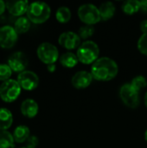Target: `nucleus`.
<instances>
[{
	"mask_svg": "<svg viewBox=\"0 0 147 148\" xmlns=\"http://www.w3.org/2000/svg\"><path fill=\"white\" fill-rule=\"evenodd\" d=\"M140 10L143 12L147 13V0L140 1Z\"/></svg>",
	"mask_w": 147,
	"mask_h": 148,
	"instance_id": "29",
	"label": "nucleus"
},
{
	"mask_svg": "<svg viewBox=\"0 0 147 148\" xmlns=\"http://www.w3.org/2000/svg\"><path fill=\"white\" fill-rule=\"evenodd\" d=\"M100 14H101V18L102 21H107L111 19L116 11V7L113 3L112 2H105L101 4L99 7Z\"/></svg>",
	"mask_w": 147,
	"mask_h": 148,
	"instance_id": "16",
	"label": "nucleus"
},
{
	"mask_svg": "<svg viewBox=\"0 0 147 148\" xmlns=\"http://www.w3.org/2000/svg\"><path fill=\"white\" fill-rule=\"evenodd\" d=\"M122 10L127 15H133L140 10V1L138 0H127L123 3Z\"/></svg>",
	"mask_w": 147,
	"mask_h": 148,
	"instance_id": "21",
	"label": "nucleus"
},
{
	"mask_svg": "<svg viewBox=\"0 0 147 148\" xmlns=\"http://www.w3.org/2000/svg\"><path fill=\"white\" fill-rule=\"evenodd\" d=\"M6 9L9 13L14 16H23V14L27 13L29 8V2L27 0H19V1H7Z\"/></svg>",
	"mask_w": 147,
	"mask_h": 148,
	"instance_id": "13",
	"label": "nucleus"
},
{
	"mask_svg": "<svg viewBox=\"0 0 147 148\" xmlns=\"http://www.w3.org/2000/svg\"><path fill=\"white\" fill-rule=\"evenodd\" d=\"M145 104H146V106L147 108V92L146 94L145 95Z\"/></svg>",
	"mask_w": 147,
	"mask_h": 148,
	"instance_id": "32",
	"label": "nucleus"
},
{
	"mask_svg": "<svg viewBox=\"0 0 147 148\" xmlns=\"http://www.w3.org/2000/svg\"><path fill=\"white\" fill-rule=\"evenodd\" d=\"M77 13L80 20L86 25L94 26V24L101 20L99 8L93 3H84L81 5Z\"/></svg>",
	"mask_w": 147,
	"mask_h": 148,
	"instance_id": "4",
	"label": "nucleus"
},
{
	"mask_svg": "<svg viewBox=\"0 0 147 148\" xmlns=\"http://www.w3.org/2000/svg\"><path fill=\"white\" fill-rule=\"evenodd\" d=\"M18 148H27L26 147H18Z\"/></svg>",
	"mask_w": 147,
	"mask_h": 148,
	"instance_id": "34",
	"label": "nucleus"
},
{
	"mask_svg": "<svg viewBox=\"0 0 147 148\" xmlns=\"http://www.w3.org/2000/svg\"><path fill=\"white\" fill-rule=\"evenodd\" d=\"M94 34V27L93 25H84L79 29L78 35L81 39H88Z\"/></svg>",
	"mask_w": 147,
	"mask_h": 148,
	"instance_id": "24",
	"label": "nucleus"
},
{
	"mask_svg": "<svg viewBox=\"0 0 147 148\" xmlns=\"http://www.w3.org/2000/svg\"><path fill=\"white\" fill-rule=\"evenodd\" d=\"M93 76L91 72H88L85 70L78 71L76 72L72 79H71V83L72 85L77 88V89H82L88 88L93 81Z\"/></svg>",
	"mask_w": 147,
	"mask_h": 148,
	"instance_id": "12",
	"label": "nucleus"
},
{
	"mask_svg": "<svg viewBox=\"0 0 147 148\" xmlns=\"http://www.w3.org/2000/svg\"><path fill=\"white\" fill-rule=\"evenodd\" d=\"M59 60L61 64L65 68H74L79 62L77 56L72 52H66L62 54Z\"/></svg>",
	"mask_w": 147,
	"mask_h": 148,
	"instance_id": "18",
	"label": "nucleus"
},
{
	"mask_svg": "<svg viewBox=\"0 0 147 148\" xmlns=\"http://www.w3.org/2000/svg\"><path fill=\"white\" fill-rule=\"evenodd\" d=\"M7 62L12 71L20 74L26 70L29 60L25 53L23 51H16L9 56Z\"/></svg>",
	"mask_w": 147,
	"mask_h": 148,
	"instance_id": "10",
	"label": "nucleus"
},
{
	"mask_svg": "<svg viewBox=\"0 0 147 148\" xmlns=\"http://www.w3.org/2000/svg\"><path fill=\"white\" fill-rule=\"evenodd\" d=\"M140 30L143 32V34H146L147 33V19L143 20L140 23Z\"/></svg>",
	"mask_w": 147,
	"mask_h": 148,
	"instance_id": "28",
	"label": "nucleus"
},
{
	"mask_svg": "<svg viewBox=\"0 0 147 148\" xmlns=\"http://www.w3.org/2000/svg\"><path fill=\"white\" fill-rule=\"evenodd\" d=\"M57 21L61 23H67L71 18V10L67 6H61L57 9L55 13Z\"/></svg>",
	"mask_w": 147,
	"mask_h": 148,
	"instance_id": "22",
	"label": "nucleus"
},
{
	"mask_svg": "<svg viewBox=\"0 0 147 148\" xmlns=\"http://www.w3.org/2000/svg\"><path fill=\"white\" fill-rule=\"evenodd\" d=\"M6 9V3L3 0H0V16L3 14Z\"/></svg>",
	"mask_w": 147,
	"mask_h": 148,
	"instance_id": "30",
	"label": "nucleus"
},
{
	"mask_svg": "<svg viewBox=\"0 0 147 148\" xmlns=\"http://www.w3.org/2000/svg\"><path fill=\"white\" fill-rule=\"evenodd\" d=\"M31 25V22L27 16H20L18 17L14 23V29L17 32V34H23L26 33Z\"/></svg>",
	"mask_w": 147,
	"mask_h": 148,
	"instance_id": "19",
	"label": "nucleus"
},
{
	"mask_svg": "<svg viewBox=\"0 0 147 148\" xmlns=\"http://www.w3.org/2000/svg\"><path fill=\"white\" fill-rule=\"evenodd\" d=\"M81 39L79 36L78 33H75L74 31H66L60 35L58 38V42L66 49L72 50L80 47V45L81 44Z\"/></svg>",
	"mask_w": 147,
	"mask_h": 148,
	"instance_id": "11",
	"label": "nucleus"
},
{
	"mask_svg": "<svg viewBox=\"0 0 147 148\" xmlns=\"http://www.w3.org/2000/svg\"><path fill=\"white\" fill-rule=\"evenodd\" d=\"M47 69L49 72H54L56 67H55V64H49V65H47Z\"/></svg>",
	"mask_w": 147,
	"mask_h": 148,
	"instance_id": "31",
	"label": "nucleus"
},
{
	"mask_svg": "<svg viewBox=\"0 0 147 148\" xmlns=\"http://www.w3.org/2000/svg\"><path fill=\"white\" fill-rule=\"evenodd\" d=\"M21 90L22 88L18 82L14 79H10L0 85V98L8 103L13 102L20 95Z\"/></svg>",
	"mask_w": 147,
	"mask_h": 148,
	"instance_id": "5",
	"label": "nucleus"
},
{
	"mask_svg": "<svg viewBox=\"0 0 147 148\" xmlns=\"http://www.w3.org/2000/svg\"><path fill=\"white\" fill-rule=\"evenodd\" d=\"M12 75V70L8 64L0 63V81L3 82L10 79Z\"/></svg>",
	"mask_w": 147,
	"mask_h": 148,
	"instance_id": "25",
	"label": "nucleus"
},
{
	"mask_svg": "<svg viewBox=\"0 0 147 148\" xmlns=\"http://www.w3.org/2000/svg\"><path fill=\"white\" fill-rule=\"evenodd\" d=\"M16 81L18 82L21 88L27 91L34 90L39 85L38 75L31 70H25L18 74Z\"/></svg>",
	"mask_w": 147,
	"mask_h": 148,
	"instance_id": "9",
	"label": "nucleus"
},
{
	"mask_svg": "<svg viewBox=\"0 0 147 148\" xmlns=\"http://www.w3.org/2000/svg\"><path fill=\"white\" fill-rule=\"evenodd\" d=\"M38 58L45 64H55L59 58V51L57 48L50 42H42L36 49Z\"/></svg>",
	"mask_w": 147,
	"mask_h": 148,
	"instance_id": "6",
	"label": "nucleus"
},
{
	"mask_svg": "<svg viewBox=\"0 0 147 148\" xmlns=\"http://www.w3.org/2000/svg\"><path fill=\"white\" fill-rule=\"evenodd\" d=\"M27 148H36L39 144V140L36 135H30L25 142Z\"/></svg>",
	"mask_w": 147,
	"mask_h": 148,
	"instance_id": "27",
	"label": "nucleus"
},
{
	"mask_svg": "<svg viewBox=\"0 0 147 148\" xmlns=\"http://www.w3.org/2000/svg\"><path fill=\"white\" fill-rule=\"evenodd\" d=\"M18 39V34L11 25L0 27V47L3 49H11L15 46Z\"/></svg>",
	"mask_w": 147,
	"mask_h": 148,
	"instance_id": "8",
	"label": "nucleus"
},
{
	"mask_svg": "<svg viewBox=\"0 0 147 148\" xmlns=\"http://www.w3.org/2000/svg\"><path fill=\"white\" fill-rule=\"evenodd\" d=\"M15 140L11 133L8 130H0V148H13Z\"/></svg>",
	"mask_w": 147,
	"mask_h": 148,
	"instance_id": "20",
	"label": "nucleus"
},
{
	"mask_svg": "<svg viewBox=\"0 0 147 148\" xmlns=\"http://www.w3.org/2000/svg\"><path fill=\"white\" fill-rule=\"evenodd\" d=\"M100 55V49L97 43L94 41H85L77 49V58L80 62L83 64H93L98 60Z\"/></svg>",
	"mask_w": 147,
	"mask_h": 148,
	"instance_id": "3",
	"label": "nucleus"
},
{
	"mask_svg": "<svg viewBox=\"0 0 147 148\" xmlns=\"http://www.w3.org/2000/svg\"><path fill=\"white\" fill-rule=\"evenodd\" d=\"M13 123V114L10 109L0 108V130H8Z\"/></svg>",
	"mask_w": 147,
	"mask_h": 148,
	"instance_id": "17",
	"label": "nucleus"
},
{
	"mask_svg": "<svg viewBox=\"0 0 147 148\" xmlns=\"http://www.w3.org/2000/svg\"><path fill=\"white\" fill-rule=\"evenodd\" d=\"M137 47L140 53H142L145 56H147V33L141 35V36L138 41Z\"/></svg>",
	"mask_w": 147,
	"mask_h": 148,
	"instance_id": "26",
	"label": "nucleus"
},
{
	"mask_svg": "<svg viewBox=\"0 0 147 148\" xmlns=\"http://www.w3.org/2000/svg\"><path fill=\"white\" fill-rule=\"evenodd\" d=\"M145 140H146V141L147 142V130L146 131V133H145Z\"/></svg>",
	"mask_w": 147,
	"mask_h": 148,
	"instance_id": "33",
	"label": "nucleus"
},
{
	"mask_svg": "<svg viewBox=\"0 0 147 148\" xmlns=\"http://www.w3.org/2000/svg\"><path fill=\"white\" fill-rule=\"evenodd\" d=\"M131 85L137 90L139 92V90L143 89L144 88H146L147 86V80L146 78L143 75H137L135 76L132 82H131Z\"/></svg>",
	"mask_w": 147,
	"mask_h": 148,
	"instance_id": "23",
	"label": "nucleus"
},
{
	"mask_svg": "<svg viewBox=\"0 0 147 148\" xmlns=\"http://www.w3.org/2000/svg\"><path fill=\"white\" fill-rule=\"evenodd\" d=\"M119 72L118 64L109 57H101L95 61L91 67V74L94 79L107 82L116 77Z\"/></svg>",
	"mask_w": 147,
	"mask_h": 148,
	"instance_id": "1",
	"label": "nucleus"
},
{
	"mask_svg": "<svg viewBox=\"0 0 147 148\" xmlns=\"http://www.w3.org/2000/svg\"><path fill=\"white\" fill-rule=\"evenodd\" d=\"M26 14L27 17L31 23L41 24L45 23L49 18L51 10L48 3L41 1H36L29 3Z\"/></svg>",
	"mask_w": 147,
	"mask_h": 148,
	"instance_id": "2",
	"label": "nucleus"
},
{
	"mask_svg": "<svg viewBox=\"0 0 147 148\" xmlns=\"http://www.w3.org/2000/svg\"><path fill=\"white\" fill-rule=\"evenodd\" d=\"M21 113L23 116L27 118H34L36 116L39 111V107L37 102L33 99H25L20 107Z\"/></svg>",
	"mask_w": 147,
	"mask_h": 148,
	"instance_id": "14",
	"label": "nucleus"
},
{
	"mask_svg": "<svg viewBox=\"0 0 147 148\" xmlns=\"http://www.w3.org/2000/svg\"><path fill=\"white\" fill-rule=\"evenodd\" d=\"M120 97L122 102L130 108H137L139 105L140 99L139 91H137L131 83H125L120 89Z\"/></svg>",
	"mask_w": 147,
	"mask_h": 148,
	"instance_id": "7",
	"label": "nucleus"
},
{
	"mask_svg": "<svg viewBox=\"0 0 147 148\" xmlns=\"http://www.w3.org/2000/svg\"><path fill=\"white\" fill-rule=\"evenodd\" d=\"M12 135L16 143H23L30 136V130L27 126L20 125L14 129Z\"/></svg>",
	"mask_w": 147,
	"mask_h": 148,
	"instance_id": "15",
	"label": "nucleus"
}]
</instances>
